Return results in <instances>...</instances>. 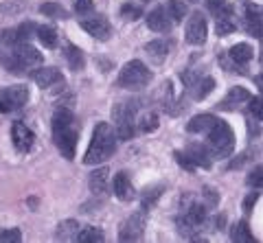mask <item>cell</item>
I'll use <instances>...</instances> for the list:
<instances>
[{"mask_svg":"<svg viewBox=\"0 0 263 243\" xmlns=\"http://www.w3.org/2000/svg\"><path fill=\"white\" fill-rule=\"evenodd\" d=\"M117 143H114V132L108 123H97L92 132V140L88 145V151L84 156V165H99L114 156Z\"/></svg>","mask_w":263,"mask_h":243,"instance_id":"obj_1","label":"cell"},{"mask_svg":"<svg viewBox=\"0 0 263 243\" xmlns=\"http://www.w3.org/2000/svg\"><path fill=\"white\" fill-rule=\"evenodd\" d=\"M209 149L215 158H228L235 151V134L226 120H215L209 129Z\"/></svg>","mask_w":263,"mask_h":243,"instance_id":"obj_2","label":"cell"},{"mask_svg":"<svg viewBox=\"0 0 263 243\" xmlns=\"http://www.w3.org/2000/svg\"><path fill=\"white\" fill-rule=\"evenodd\" d=\"M152 81V72L141 59H132L121 68L117 77V86L125 88V90H143V88Z\"/></svg>","mask_w":263,"mask_h":243,"instance_id":"obj_3","label":"cell"},{"mask_svg":"<svg viewBox=\"0 0 263 243\" xmlns=\"http://www.w3.org/2000/svg\"><path fill=\"white\" fill-rule=\"evenodd\" d=\"M145 226H147V213L145 210H136V213H132L127 219L121 224L119 239L121 241H141Z\"/></svg>","mask_w":263,"mask_h":243,"instance_id":"obj_4","label":"cell"},{"mask_svg":"<svg viewBox=\"0 0 263 243\" xmlns=\"http://www.w3.org/2000/svg\"><path fill=\"white\" fill-rule=\"evenodd\" d=\"M27 101H29V88L27 86H9V88H3V90H0V112H3V114L22 108Z\"/></svg>","mask_w":263,"mask_h":243,"instance_id":"obj_5","label":"cell"},{"mask_svg":"<svg viewBox=\"0 0 263 243\" xmlns=\"http://www.w3.org/2000/svg\"><path fill=\"white\" fill-rule=\"evenodd\" d=\"M206 33H209L206 18L200 11H195L186 22V42L191 46H200L206 42Z\"/></svg>","mask_w":263,"mask_h":243,"instance_id":"obj_6","label":"cell"},{"mask_svg":"<svg viewBox=\"0 0 263 243\" xmlns=\"http://www.w3.org/2000/svg\"><path fill=\"white\" fill-rule=\"evenodd\" d=\"M55 136V143H57V149L62 151V156L66 160H72L75 158V149H77V140H79V132L75 125L62 129V132L53 134Z\"/></svg>","mask_w":263,"mask_h":243,"instance_id":"obj_7","label":"cell"},{"mask_svg":"<svg viewBox=\"0 0 263 243\" xmlns=\"http://www.w3.org/2000/svg\"><path fill=\"white\" fill-rule=\"evenodd\" d=\"M79 27L86 31L88 35H92L97 39H101V42H105V39H110L112 35V24L110 20L105 18V15H95V18H86L79 22Z\"/></svg>","mask_w":263,"mask_h":243,"instance_id":"obj_8","label":"cell"},{"mask_svg":"<svg viewBox=\"0 0 263 243\" xmlns=\"http://www.w3.org/2000/svg\"><path fill=\"white\" fill-rule=\"evenodd\" d=\"M11 138H13L15 149L22 151V153H27V151H31L33 143H35V134H33L24 123H20V120H18V123L11 125Z\"/></svg>","mask_w":263,"mask_h":243,"instance_id":"obj_9","label":"cell"},{"mask_svg":"<svg viewBox=\"0 0 263 243\" xmlns=\"http://www.w3.org/2000/svg\"><path fill=\"white\" fill-rule=\"evenodd\" d=\"M33 81L40 86V88H53V86H62L64 79H62V72L53 68V66H44V68H37L33 72Z\"/></svg>","mask_w":263,"mask_h":243,"instance_id":"obj_10","label":"cell"},{"mask_svg":"<svg viewBox=\"0 0 263 243\" xmlns=\"http://www.w3.org/2000/svg\"><path fill=\"white\" fill-rule=\"evenodd\" d=\"M112 191H114V195H117L121 201H132L134 199V186H132V180L127 177L125 171H121L114 175V182H112Z\"/></svg>","mask_w":263,"mask_h":243,"instance_id":"obj_11","label":"cell"},{"mask_svg":"<svg viewBox=\"0 0 263 243\" xmlns=\"http://www.w3.org/2000/svg\"><path fill=\"white\" fill-rule=\"evenodd\" d=\"M147 27L156 33H169L171 31V18L164 7H158V9H154L149 15H147Z\"/></svg>","mask_w":263,"mask_h":243,"instance_id":"obj_12","label":"cell"},{"mask_svg":"<svg viewBox=\"0 0 263 243\" xmlns=\"http://www.w3.org/2000/svg\"><path fill=\"white\" fill-rule=\"evenodd\" d=\"M248 99H250V92L246 90V88L237 86V88H230L228 94L217 103V108H219V110H235L237 105L248 103Z\"/></svg>","mask_w":263,"mask_h":243,"instance_id":"obj_13","label":"cell"},{"mask_svg":"<svg viewBox=\"0 0 263 243\" xmlns=\"http://www.w3.org/2000/svg\"><path fill=\"white\" fill-rule=\"evenodd\" d=\"M108 182H110V169L108 167H99L95 169L92 173H90V191L95 193V195H103L105 191H108Z\"/></svg>","mask_w":263,"mask_h":243,"instance_id":"obj_14","label":"cell"},{"mask_svg":"<svg viewBox=\"0 0 263 243\" xmlns=\"http://www.w3.org/2000/svg\"><path fill=\"white\" fill-rule=\"evenodd\" d=\"M186 158L193 162V167H202V169H211V153L206 147H202V145H189L184 149Z\"/></svg>","mask_w":263,"mask_h":243,"instance_id":"obj_15","label":"cell"},{"mask_svg":"<svg viewBox=\"0 0 263 243\" xmlns=\"http://www.w3.org/2000/svg\"><path fill=\"white\" fill-rule=\"evenodd\" d=\"M184 224H189L191 228L195 230V228H200V226L206 221V208H204L202 204H191L189 206L184 213H182V217H180Z\"/></svg>","mask_w":263,"mask_h":243,"instance_id":"obj_16","label":"cell"},{"mask_svg":"<svg viewBox=\"0 0 263 243\" xmlns=\"http://www.w3.org/2000/svg\"><path fill=\"white\" fill-rule=\"evenodd\" d=\"M235 29H237V22H235V18H233V13H230V9H226V7H221L219 15H217V22H215L217 35H219V37L230 35V33H235Z\"/></svg>","mask_w":263,"mask_h":243,"instance_id":"obj_17","label":"cell"},{"mask_svg":"<svg viewBox=\"0 0 263 243\" xmlns=\"http://www.w3.org/2000/svg\"><path fill=\"white\" fill-rule=\"evenodd\" d=\"M228 57L233 59L237 66H246V64H248V62L254 57V51H252L250 44L239 42V44H235V46L228 51Z\"/></svg>","mask_w":263,"mask_h":243,"instance_id":"obj_18","label":"cell"},{"mask_svg":"<svg viewBox=\"0 0 263 243\" xmlns=\"http://www.w3.org/2000/svg\"><path fill=\"white\" fill-rule=\"evenodd\" d=\"M145 53L149 55V59L154 64H162L169 55V44L164 42V39H154V42L145 44Z\"/></svg>","mask_w":263,"mask_h":243,"instance_id":"obj_19","label":"cell"},{"mask_svg":"<svg viewBox=\"0 0 263 243\" xmlns=\"http://www.w3.org/2000/svg\"><path fill=\"white\" fill-rule=\"evenodd\" d=\"M215 116L213 114H197L193 116L191 120H189V125H186V132L189 134H202V132H209V129L215 125Z\"/></svg>","mask_w":263,"mask_h":243,"instance_id":"obj_20","label":"cell"},{"mask_svg":"<svg viewBox=\"0 0 263 243\" xmlns=\"http://www.w3.org/2000/svg\"><path fill=\"white\" fill-rule=\"evenodd\" d=\"M53 134H57V132H62V129H66V127H70V125H75V114H72V110H68V108H60L53 114Z\"/></svg>","mask_w":263,"mask_h":243,"instance_id":"obj_21","label":"cell"},{"mask_svg":"<svg viewBox=\"0 0 263 243\" xmlns=\"http://www.w3.org/2000/svg\"><path fill=\"white\" fill-rule=\"evenodd\" d=\"M136 101H121L114 105L112 110V116H114V123H121V120H134V114H136Z\"/></svg>","mask_w":263,"mask_h":243,"instance_id":"obj_22","label":"cell"},{"mask_svg":"<svg viewBox=\"0 0 263 243\" xmlns=\"http://www.w3.org/2000/svg\"><path fill=\"white\" fill-rule=\"evenodd\" d=\"M81 230V226L75 219H66L57 226V239L62 241H77V234Z\"/></svg>","mask_w":263,"mask_h":243,"instance_id":"obj_23","label":"cell"},{"mask_svg":"<svg viewBox=\"0 0 263 243\" xmlns=\"http://www.w3.org/2000/svg\"><path fill=\"white\" fill-rule=\"evenodd\" d=\"M230 239H233L235 243H254V237H252V232H250L248 221H246V219L237 221L233 226V230H230Z\"/></svg>","mask_w":263,"mask_h":243,"instance_id":"obj_24","label":"cell"},{"mask_svg":"<svg viewBox=\"0 0 263 243\" xmlns=\"http://www.w3.org/2000/svg\"><path fill=\"white\" fill-rule=\"evenodd\" d=\"M40 13L46 15V18H53V20H66L68 18V11H66L60 3H53V0L40 5Z\"/></svg>","mask_w":263,"mask_h":243,"instance_id":"obj_25","label":"cell"},{"mask_svg":"<svg viewBox=\"0 0 263 243\" xmlns=\"http://www.w3.org/2000/svg\"><path fill=\"white\" fill-rule=\"evenodd\" d=\"M66 62H68L70 70H81V68L86 66L84 53H81L75 44H68V46H66Z\"/></svg>","mask_w":263,"mask_h":243,"instance_id":"obj_26","label":"cell"},{"mask_svg":"<svg viewBox=\"0 0 263 243\" xmlns=\"http://www.w3.org/2000/svg\"><path fill=\"white\" fill-rule=\"evenodd\" d=\"M215 90V79L213 77H204V79H200L195 84V88H193V99L195 101H202V99H206V96Z\"/></svg>","mask_w":263,"mask_h":243,"instance_id":"obj_27","label":"cell"},{"mask_svg":"<svg viewBox=\"0 0 263 243\" xmlns=\"http://www.w3.org/2000/svg\"><path fill=\"white\" fill-rule=\"evenodd\" d=\"M77 241H79V243H101V241H105V237H103L101 228H95V226H86V228L79 230Z\"/></svg>","mask_w":263,"mask_h":243,"instance_id":"obj_28","label":"cell"},{"mask_svg":"<svg viewBox=\"0 0 263 243\" xmlns=\"http://www.w3.org/2000/svg\"><path fill=\"white\" fill-rule=\"evenodd\" d=\"M246 22H248V31L254 37H261V11L257 7H248L246 11Z\"/></svg>","mask_w":263,"mask_h":243,"instance_id":"obj_29","label":"cell"},{"mask_svg":"<svg viewBox=\"0 0 263 243\" xmlns=\"http://www.w3.org/2000/svg\"><path fill=\"white\" fill-rule=\"evenodd\" d=\"M35 31H37L40 44H42L44 48H57V33H55V29H51V27H40Z\"/></svg>","mask_w":263,"mask_h":243,"instance_id":"obj_30","label":"cell"},{"mask_svg":"<svg viewBox=\"0 0 263 243\" xmlns=\"http://www.w3.org/2000/svg\"><path fill=\"white\" fill-rule=\"evenodd\" d=\"M167 13L174 22H182L184 15H186V5L182 0H169V7H167Z\"/></svg>","mask_w":263,"mask_h":243,"instance_id":"obj_31","label":"cell"},{"mask_svg":"<svg viewBox=\"0 0 263 243\" xmlns=\"http://www.w3.org/2000/svg\"><path fill=\"white\" fill-rule=\"evenodd\" d=\"M33 33H35V27H33L31 22H24V24H20V27L15 29V37H18V42H29V39L33 37Z\"/></svg>","mask_w":263,"mask_h":243,"instance_id":"obj_32","label":"cell"},{"mask_svg":"<svg viewBox=\"0 0 263 243\" xmlns=\"http://www.w3.org/2000/svg\"><path fill=\"white\" fill-rule=\"evenodd\" d=\"M22 241V232L18 228H9L0 232V243H20Z\"/></svg>","mask_w":263,"mask_h":243,"instance_id":"obj_33","label":"cell"},{"mask_svg":"<svg viewBox=\"0 0 263 243\" xmlns=\"http://www.w3.org/2000/svg\"><path fill=\"white\" fill-rule=\"evenodd\" d=\"M156 127H158V116L149 112V114H145L141 118V129L143 132H156Z\"/></svg>","mask_w":263,"mask_h":243,"instance_id":"obj_34","label":"cell"},{"mask_svg":"<svg viewBox=\"0 0 263 243\" xmlns=\"http://www.w3.org/2000/svg\"><path fill=\"white\" fill-rule=\"evenodd\" d=\"M164 191V186H156V189H147L145 193H143V204L145 206H152V204H156V199L160 197V193Z\"/></svg>","mask_w":263,"mask_h":243,"instance_id":"obj_35","label":"cell"},{"mask_svg":"<svg viewBox=\"0 0 263 243\" xmlns=\"http://www.w3.org/2000/svg\"><path fill=\"white\" fill-rule=\"evenodd\" d=\"M121 15L125 20H136V18H141V15H143V11L138 9V7H132L129 3H125V5L121 7Z\"/></svg>","mask_w":263,"mask_h":243,"instance_id":"obj_36","label":"cell"},{"mask_svg":"<svg viewBox=\"0 0 263 243\" xmlns=\"http://www.w3.org/2000/svg\"><path fill=\"white\" fill-rule=\"evenodd\" d=\"M261 175H263V169H261V165H257V167H254L252 171H250V175H248V184H250V186H257V189H259L261 182H263Z\"/></svg>","mask_w":263,"mask_h":243,"instance_id":"obj_37","label":"cell"},{"mask_svg":"<svg viewBox=\"0 0 263 243\" xmlns=\"http://www.w3.org/2000/svg\"><path fill=\"white\" fill-rule=\"evenodd\" d=\"M174 158L178 160V165H180V167H184V169H186V171H195L193 162L186 158V153H184V151H176V153H174Z\"/></svg>","mask_w":263,"mask_h":243,"instance_id":"obj_38","label":"cell"},{"mask_svg":"<svg viewBox=\"0 0 263 243\" xmlns=\"http://www.w3.org/2000/svg\"><path fill=\"white\" fill-rule=\"evenodd\" d=\"M252 156V151H246V153H239V156H237L233 162H230V165H228V169H241L243 165H246V162H248V158Z\"/></svg>","mask_w":263,"mask_h":243,"instance_id":"obj_39","label":"cell"},{"mask_svg":"<svg viewBox=\"0 0 263 243\" xmlns=\"http://www.w3.org/2000/svg\"><path fill=\"white\" fill-rule=\"evenodd\" d=\"M92 0H77L75 3V9H77V13H88V11H92Z\"/></svg>","mask_w":263,"mask_h":243,"instance_id":"obj_40","label":"cell"},{"mask_svg":"<svg viewBox=\"0 0 263 243\" xmlns=\"http://www.w3.org/2000/svg\"><path fill=\"white\" fill-rule=\"evenodd\" d=\"M248 103H250V112H252V114L257 116V120H259V118H261V99H259V96H254V99L250 96Z\"/></svg>","mask_w":263,"mask_h":243,"instance_id":"obj_41","label":"cell"},{"mask_svg":"<svg viewBox=\"0 0 263 243\" xmlns=\"http://www.w3.org/2000/svg\"><path fill=\"white\" fill-rule=\"evenodd\" d=\"M257 201H259V193L254 191V193H250V195L243 199V210H246V213H248V210H252V206L257 204Z\"/></svg>","mask_w":263,"mask_h":243,"instance_id":"obj_42","label":"cell"},{"mask_svg":"<svg viewBox=\"0 0 263 243\" xmlns=\"http://www.w3.org/2000/svg\"><path fill=\"white\" fill-rule=\"evenodd\" d=\"M224 3H226V0H206L209 9H211V11H215V13L221 9V7H224Z\"/></svg>","mask_w":263,"mask_h":243,"instance_id":"obj_43","label":"cell"},{"mask_svg":"<svg viewBox=\"0 0 263 243\" xmlns=\"http://www.w3.org/2000/svg\"><path fill=\"white\" fill-rule=\"evenodd\" d=\"M204 193L209 195V204H211V206H213V204H217V197H215V193H213L211 189H204Z\"/></svg>","mask_w":263,"mask_h":243,"instance_id":"obj_44","label":"cell"},{"mask_svg":"<svg viewBox=\"0 0 263 243\" xmlns=\"http://www.w3.org/2000/svg\"><path fill=\"white\" fill-rule=\"evenodd\" d=\"M189 3H197V0H189Z\"/></svg>","mask_w":263,"mask_h":243,"instance_id":"obj_45","label":"cell"}]
</instances>
